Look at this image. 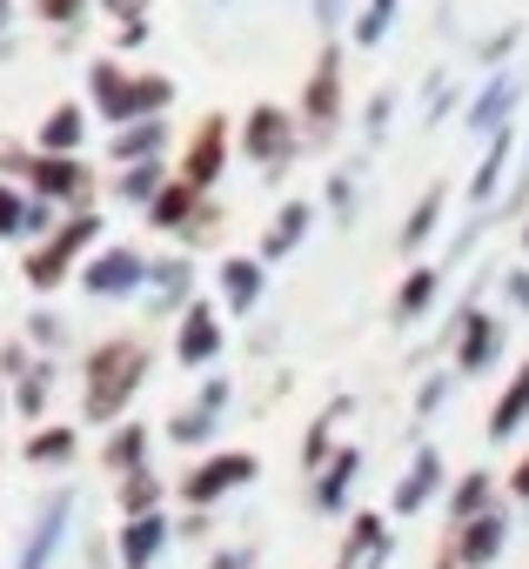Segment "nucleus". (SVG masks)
Instances as JSON below:
<instances>
[{
    "label": "nucleus",
    "mask_w": 529,
    "mask_h": 569,
    "mask_svg": "<svg viewBox=\"0 0 529 569\" xmlns=\"http://www.w3.org/2000/svg\"><path fill=\"white\" fill-rule=\"evenodd\" d=\"M429 569H462V562H456V549H449V542H442V549H436V562H429Z\"/></svg>",
    "instance_id": "052dcab7"
},
{
    "label": "nucleus",
    "mask_w": 529,
    "mask_h": 569,
    "mask_svg": "<svg viewBox=\"0 0 529 569\" xmlns=\"http://www.w3.org/2000/svg\"><path fill=\"white\" fill-rule=\"evenodd\" d=\"M254 556H261L254 542H228V549H214V556H208V569H254Z\"/></svg>",
    "instance_id": "603ef678"
},
{
    "label": "nucleus",
    "mask_w": 529,
    "mask_h": 569,
    "mask_svg": "<svg viewBox=\"0 0 529 569\" xmlns=\"http://www.w3.org/2000/svg\"><path fill=\"white\" fill-rule=\"evenodd\" d=\"M141 41H148V21H141V28H114V61H121L128 48H141Z\"/></svg>",
    "instance_id": "13d9d810"
},
{
    "label": "nucleus",
    "mask_w": 529,
    "mask_h": 569,
    "mask_svg": "<svg viewBox=\"0 0 529 569\" xmlns=\"http://www.w3.org/2000/svg\"><path fill=\"white\" fill-rule=\"evenodd\" d=\"M8 396H14V416H21V422H41V416H48V396H54V362H34Z\"/></svg>",
    "instance_id": "f704fd0d"
},
{
    "label": "nucleus",
    "mask_w": 529,
    "mask_h": 569,
    "mask_svg": "<svg viewBox=\"0 0 529 569\" xmlns=\"http://www.w3.org/2000/svg\"><path fill=\"white\" fill-rule=\"evenodd\" d=\"M174 536H181V542H201V536H208V509H188V516L174 522Z\"/></svg>",
    "instance_id": "4d7b16f0"
},
{
    "label": "nucleus",
    "mask_w": 529,
    "mask_h": 569,
    "mask_svg": "<svg viewBox=\"0 0 529 569\" xmlns=\"http://www.w3.org/2000/svg\"><path fill=\"white\" fill-rule=\"evenodd\" d=\"M502 296H509L516 316H529V268H509V274H502Z\"/></svg>",
    "instance_id": "864d4df0"
},
{
    "label": "nucleus",
    "mask_w": 529,
    "mask_h": 569,
    "mask_svg": "<svg viewBox=\"0 0 529 569\" xmlns=\"http://www.w3.org/2000/svg\"><path fill=\"white\" fill-rule=\"evenodd\" d=\"M449 382H456V369H449V376H429V382L416 389V416H436V409L449 402Z\"/></svg>",
    "instance_id": "3c124183"
},
{
    "label": "nucleus",
    "mask_w": 529,
    "mask_h": 569,
    "mask_svg": "<svg viewBox=\"0 0 529 569\" xmlns=\"http://www.w3.org/2000/svg\"><path fill=\"white\" fill-rule=\"evenodd\" d=\"M389 121H396V88H376V94H369V108H362V134H369V141H382V134H389Z\"/></svg>",
    "instance_id": "37998d69"
},
{
    "label": "nucleus",
    "mask_w": 529,
    "mask_h": 569,
    "mask_svg": "<svg viewBox=\"0 0 529 569\" xmlns=\"http://www.w3.org/2000/svg\"><path fill=\"white\" fill-rule=\"evenodd\" d=\"M88 8H94V0H34V14H41L48 28H81Z\"/></svg>",
    "instance_id": "c03bdc74"
},
{
    "label": "nucleus",
    "mask_w": 529,
    "mask_h": 569,
    "mask_svg": "<svg viewBox=\"0 0 529 569\" xmlns=\"http://www.w3.org/2000/svg\"><path fill=\"white\" fill-rule=\"evenodd\" d=\"M356 476H362V449H349V442H342V449L329 456V469L309 482V509H316V516H349Z\"/></svg>",
    "instance_id": "412c9836"
},
{
    "label": "nucleus",
    "mask_w": 529,
    "mask_h": 569,
    "mask_svg": "<svg viewBox=\"0 0 529 569\" xmlns=\"http://www.w3.org/2000/svg\"><path fill=\"white\" fill-rule=\"evenodd\" d=\"M516 154H522V148H516V128H502V134L476 154V174H469V208H476V214H489V208L502 201V181H509Z\"/></svg>",
    "instance_id": "6ab92c4d"
},
{
    "label": "nucleus",
    "mask_w": 529,
    "mask_h": 569,
    "mask_svg": "<svg viewBox=\"0 0 529 569\" xmlns=\"http://www.w3.org/2000/svg\"><path fill=\"white\" fill-rule=\"evenodd\" d=\"M101 234H108V221H101V208H88V214H68L41 248H28V289L34 296H54V289H68V281H81V268H88V254L101 248Z\"/></svg>",
    "instance_id": "7ed1b4c3"
},
{
    "label": "nucleus",
    "mask_w": 529,
    "mask_h": 569,
    "mask_svg": "<svg viewBox=\"0 0 529 569\" xmlns=\"http://www.w3.org/2000/svg\"><path fill=\"white\" fill-rule=\"evenodd\" d=\"M516 108H522V74H516V68H502V74H489V81H482V94H476V101H462V128L496 141V134L516 121Z\"/></svg>",
    "instance_id": "2eb2a0df"
},
{
    "label": "nucleus",
    "mask_w": 529,
    "mask_h": 569,
    "mask_svg": "<svg viewBox=\"0 0 529 569\" xmlns=\"http://www.w3.org/2000/svg\"><path fill=\"white\" fill-rule=\"evenodd\" d=\"M502 489H509V502H522V509H529V449L516 456V469H509V482H502Z\"/></svg>",
    "instance_id": "5fc2aeb1"
},
{
    "label": "nucleus",
    "mask_w": 529,
    "mask_h": 569,
    "mask_svg": "<svg viewBox=\"0 0 529 569\" xmlns=\"http://www.w3.org/2000/svg\"><path fill=\"white\" fill-rule=\"evenodd\" d=\"M342 14H349V0H316V28H322V34H336Z\"/></svg>",
    "instance_id": "6e6d98bb"
},
{
    "label": "nucleus",
    "mask_w": 529,
    "mask_h": 569,
    "mask_svg": "<svg viewBox=\"0 0 529 569\" xmlns=\"http://www.w3.org/2000/svg\"><path fill=\"white\" fill-rule=\"evenodd\" d=\"M21 456H28L34 469H68V462L81 456V429H74V422H41V429L21 442Z\"/></svg>",
    "instance_id": "c85d7f7f"
},
{
    "label": "nucleus",
    "mask_w": 529,
    "mask_h": 569,
    "mask_svg": "<svg viewBox=\"0 0 529 569\" xmlns=\"http://www.w3.org/2000/svg\"><path fill=\"white\" fill-rule=\"evenodd\" d=\"M449 496V462H442V449L436 442H422L416 456H409V469H402V482L389 489V516H422L429 502H442Z\"/></svg>",
    "instance_id": "9b49d317"
},
{
    "label": "nucleus",
    "mask_w": 529,
    "mask_h": 569,
    "mask_svg": "<svg viewBox=\"0 0 529 569\" xmlns=\"http://www.w3.org/2000/svg\"><path fill=\"white\" fill-rule=\"evenodd\" d=\"M161 502H168V482H161V469H154V462L114 482V509H121V522H128V516H154Z\"/></svg>",
    "instance_id": "2f4dec72"
},
{
    "label": "nucleus",
    "mask_w": 529,
    "mask_h": 569,
    "mask_svg": "<svg viewBox=\"0 0 529 569\" xmlns=\"http://www.w3.org/2000/svg\"><path fill=\"white\" fill-rule=\"evenodd\" d=\"M389 556H396L389 516H382V509H356V516H349V536H342V562H349V569H389Z\"/></svg>",
    "instance_id": "a211bd4d"
},
{
    "label": "nucleus",
    "mask_w": 529,
    "mask_h": 569,
    "mask_svg": "<svg viewBox=\"0 0 529 569\" xmlns=\"http://www.w3.org/2000/svg\"><path fill=\"white\" fill-rule=\"evenodd\" d=\"M442 509H449V529H462V522H476L482 509H496V476H489V469H462V476L449 482V496H442Z\"/></svg>",
    "instance_id": "cd10ccee"
},
{
    "label": "nucleus",
    "mask_w": 529,
    "mask_h": 569,
    "mask_svg": "<svg viewBox=\"0 0 529 569\" xmlns=\"http://www.w3.org/2000/svg\"><path fill=\"white\" fill-rule=\"evenodd\" d=\"M74 489L61 482L41 509H34V529H28V542H21V556H14V569H48L54 556H61V542H68V529H74Z\"/></svg>",
    "instance_id": "f8f14e48"
},
{
    "label": "nucleus",
    "mask_w": 529,
    "mask_h": 569,
    "mask_svg": "<svg viewBox=\"0 0 529 569\" xmlns=\"http://www.w3.org/2000/svg\"><path fill=\"white\" fill-rule=\"evenodd\" d=\"M436 296H442V268H436V261H416V268L402 274V289H396V316H389V322H396V329H416V322L436 309Z\"/></svg>",
    "instance_id": "b1692460"
},
{
    "label": "nucleus",
    "mask_w": 529,
    "mask_h": 569,
    "mask_svg": "<svg viewBox=\"0 0 529 569\" xmlns=\"http://www.w3.org/2000/svg\"><path fill=\"white\" fill-rule=\"evenodd\" d=\"M516 41H522V28H516V21H509V28H496V34H489V41H476V61H482V68H496V74H502V68H509V54H516Z\"/></svg>",
    "instance_id": "a19ab883"
},
{
    "label": "nucleus",
    "mask_w": 529,
    "mask_h": 569,
    "mask_svg": "<svg viewBox=\"0 0 529 569\" xmlns=\"http://www.w3.org/2000/svg\"><path fill=\"white\" fill-rule=\"evenodd\" d=\"M214 296H221V316H254L261 296H269V261L261 254H221L214 261Z\"/></svg>",
    "instance_id": "ddd939ff"
},
{
    "label": "nucleus",
    "mask_w": 529,
    "mask_h": 569,
    "mask_svg": "<svg viewBox=\"0 0 529 569\" xmlns=\"http://www.w3.org/2000/svg\"><path fill=\"white\" fill-rule=\"evenodd\" d=\"M214 228H221V201L208 194V201H201V214H194V221H188L174 241H181V248H201V241H214Z\"/></svg>",
    "instance_id": "a18cd8bd"
},
{
    "label": "nucleus",
    "mask_w": 529,
    "mask_h": 569,
    "mask_svg": "<svg viewBox=\"0 0 529 569\" xmlns=\"http://www.w3.org/2000/svg\"><path fill=\"white\" fill-rule=\"evenodd\" d=\"M522 248H529V214H522Z\"/></svg>",
    "instance_id": "0e129e2a"
},
{
    "label": "nucleus",
    "mask_w": 529,
    "mask_h": 569,
    "mask_svg": "<svg viewBox=\"0 0 529 569\" xmlns=\"http://www.w3.org/2000/svg\"><path fill=\"white\" fill-rule=\"evenodd\" d=\"M21 228H28V188L0 181V241H21Z\"/></svg>",
    "instance_id": "58836bf2"
},
{
    "label": "nucleus",
    "mask_w": 529,
    "mask_h": 569,
    "mask_svg": "<svg viewBox=\"0 0 529 569\" xmlns=\"http://www.w3.org/2000/svg\"><path fill=\"white\" fill-rule=\"evenodd\" d=\"M148 449H154V429H148V422H121V429L101 436V469L121 482V476L148 469Z\"/></svg>",
    "instance_id": "a878e982"
},
{
    "label": "nucleus",
    "mask_w": 529,
    "mask_h": 569,
    "mask_svg": "<svg viewBox=\"0 0 529 569\" xmlns=\"http://www.w3.org/2000/svg\"><path fill=\"white\" fill-rule=\"evenodd\" d=\"M28 369H34V356H28V342H0V382H8V389H14V382H21Z\"/></svg>",
    "instance_id": "09e8293b"
},
{
    "label": "nucleus",
    "mask_w": 529,
    "mask_h": 569,
    "mask_svg": "<svg viewBox=\"0 0 529 569\" xmlns=\"http://www.w3.org/2000/svg\"><path fill=\"white\" fill-rule=\"evenodd\" d=\"M161 154H168V121H134V128L108 134V161L114 168H141V161H161Z\"/></svg>",
    "instance_id": "bb28decb"
},
{
    "label": "nucleus",
    "mask_w": 529,
    "mask_h": 569,
    "mask_svg": "<svg viewBox=\"0 0 529 569\" xmlns=\"http://www.w3.org/2000/svg\"><path fill=\"white\" fill-rule=\"evenodd\" d=\"M174 81L168 74H128L114 54H94L88 61V101H94V114L108 121V134L114 128H134V121H168V108H174Z\"/></svg>",
    "instance_id": "f03ea898"
},
{
    "label": "nucleus",
    "mask_w": 529,
    "mask_h": 569,
    "mask_svg": "<svg viewBox=\"0 0 529 569\" xmlns=\"http://www.w3.org/2000/svg\"><path fill=\"white\" fill-rule=\"evenodd\" d=\"M214 429H221V416H208V409H194V402H188V409H174V416L161 422V436H168L174 449H208V442H214Z\"/></svg>",
    "instance_id": "c9c22d12"
},
{
    "label": "nucleus",
    "mask_w": 529,
    "mask_h": 569,
    "mask_svg": "<svg viewBox=\"0 0 529 569\" xmlns=\"http://www.w3.org/2000/svg\"><path fill=\"white\" fill-rule=\"evenodd\" d=\"M522 208H529V148H522V154H516V181H509V188H502V201H496V208H489V221H516V214H522Z\"/></svg>",
    "instance_id": "4c0bfd02"
},
{
    "label": "nucleus",
    "mask_w": 529,
    "mask_h": 569,
    "mask_svg": "<svg viewBox=\"0 0 529 569\" xmlns=\"http://www.w3.org/2000/svg\"><path fill=\"white\" fill-rule=\"evenodd\" d=\"M228 402H234V382H228V376H208V382L194 389V409H208V416H228Z\"/></svg>",
    "instance_id": "de8ad7c7"
},
{
    "label": "nucleus",
    "mask_w": 529,
    "mask_h": 569,
    "mask_svg": "<svg viewBox=\"0 0 529 569\" xmlns=\"http://www.w3.org/2000/svg\"><path fill=\"white\" fill-rule=\"evenodd\" d=\"M234 154H248L261 174L276 181V174L302 154V114L276 108V101H254V108L241 114V128H234Z\"/></svg>",
    "instance_id": "20e7f679"
},
{
    "label": "nucleus",
    "mask_w": 529,
    "mask_h": 569,
    "mask_svg": "<svg viewBox=\"0 0 529 569\" xmlns=\"http://www.w3.org/2000/svg\"><path fill=\"white\" fill-rule=\"evenodd\" d=\"M336 569H349V562H336Z\"/></svg>",
    "instance_id": "69168bd1"
},
{
    "label": "nucleus",
    "mask_w": 529,
    "mask_h": 569,
    "mask_svg": "<svg viewBox=\"0 0 529 569\" xmlns=\"http://www.w3.org/2000/svg\"><path fill=\"white\" fill-rule=\"evenodd\" d=\"M228 349V316L214 309V296H194L174 322V362L181 369H214Z\"/></svg>",
    "instance_id": "9d476101"
},
{
    "label": "nucleus",
    "mask_w": 529,
    "mask_h": 569,
    "mask_svg": "<svg viewBox=\"0 0 529 569\" xmlns=\"http://www.w3.org/2000/svg\"><path fill=\"white\" fill-rule=\"evenodd\" d=\"M94 8H101L114 28H141V21H148V0H94Z\"/></svg>",
    "instance_id": "8fccbe9b"
},
{
    "label": "nucleus",
    "mask_w": 529,
    "mask_h": 569,
    "mask_svg": "<svg viewBox=\"0 0 529 569\" xmlns=\"http://www.w3.org/2000/svg\"><path fill=\"white\" fill-rule=\"evenodd\" d=\"M456 101H462L456 74H429V88H422V121H429V128H442V121L456 114Z\"/></svg>",
    "instance_id": "e433bc0d"
},
{
    "label": "nucleus",
    "mask_w": 529,
    "mask_h": 569,
    "mask_svg": "<svg viewBox=\"0 0 529 569\" xmlns=\"http://www.w3.org/2000/svg\"><path fill=\"white\" fill-rule=\"evenodd\" d=\"M309 228H316V201L289 194V201H282V208L269 214V228H261V248H254V254L276 268V261H289V254H296V248L309 241Z\"/></svg>",
    "instance_id": "aec40b11"
},
{
    "label": "nucleus",
    "mask_w": 529,
    "mask_h": 569,
    "mask_svg": "<svg viewBox=\"0 0 529 569\" xmlns=\"http://www.w3.org/2000/svg\"><path fill=\"white\" fill-rule=\"evenodd\" d=\"M254 476H261L254 449H214V456H201V462H188V469L174 476V496H181L188 509H214V502H228L234 489H248Z\"/></svg>",
    "instance_id": "39448f33"
},
{
    "label": "nucleus",
    "mask_w": 529,
    "mask_h": 569,
    "mask_svg": "<svg viewBox=\"0 0 529 569\" xmlns=\"http://www.w3.org/2000/svg\"><path fill=\"white\" fill-rule=\"evenodd\" d=\"M522 422H529V356H522V369L502 382V396L489 402L482 436H489V442H516V436H522Z\"/></svg>",
    "instance_id": "5701e85b"
},
{
    "label": "nucleus",
    "mask_w": 529,
    "mask_h": 569,
    "mask_svg": "<svg viewBox=\"0 0 529 569\" xmlns=\"http://www.w3.org/2000/svg\"><path fill=\"white\" fill-rule=\"evenodd\" d=\"M148 316H168V322H181V309L194 302V254H161V261H148Z\"/></svg>",
    "instance_id": "f3484780"
},
{
    "label": "nucleus",
    "mask_w": 529,
    "mask_h": 569,
    "mask_svg": "<svg viewBox=\"0 0 529 569\" xmlns=\"http://www.w3.org/2000/svg\"><path fill=\"white\" fill-rule=\"evenodd\" d=\"M148 369H154V356H148L141 336H108V342H94V349L81 356V422H94L101 436L121 429L128 409H134V396L148 389Z\"/></svg>",
    "instance_id": "f257e3e1"
},
{
    "label": "nucleus",
    "mask_w": 529,
    "mask_h": 569,
    "mask_svg": "<svg viewBox=\"0 0 529 569\" xmlns=\"http://www.w3.org/2000/svg\"><path fill=\"white\" fill-rule=\"evenodd\" d=\"M168 549H174V516H168V509L128 516V522L114 529V569H154Z\"/></svg>",
    "instance_id": "4468645a"
},
{
    "label": "nucleus",
    "mask_w": 529,
    "mask_h": 569,
    "mask_svg": "<svg viewBox=\"0 0 529 569\" xmlns=\"http://www.w3.org/2000/svg\"><path fill=\"white\" fill-rule=\"evenodd\" d=\"M349 409H356V402H349V396H336V402L302 429V469H309V476H322V469H329V456L342 449V442H336V422H342Z\"/></svg>",
    "instance_id": "c756f323"
},
{
    "label": "nucleus",
    "mask_w": 529,
    "mask_h": 569,
    "mask_svg": "<svg viewBox=\"0 0 529 569\" xmlns=\"http://www.w3.org/2000/svg\"><path fill=\"white\" fill-rule=\"evenodd\" d=\"M329 214H336V228L356 221V168H336L329 174Z\"/></svg>",
    "instance_id": "79ce46f5"
},
{
    "label": "nucleus",
    "mask_w": 529,
    "mask_h": 569,
    "mask_svg": "<svg viewBox=\"0 0 529 569\" xmlns=\"http://www.w3.org/2000/svg\"><path fill=\"white\" fill-rule=\"evenodd\" d=\"M168 181H174V174H168V154H161V161H141V168H121V174H114V201H134V208H148V201H154Z\"/></svg>",
    "instance_id": "72a5a7b5"
},
{
    "label": "nucleus",
    "mask_w": 529,
    "mask_h": 569,
    "mask_svg": "<svg viewBox=\"0 0 529 569\" xmlns=\"http://www.w3.org/2000/svg\"><path fill=\"white\" fill-rule=\"evenodd\" d=\"M396 14H402V0H362V8H356V21H349V48L376 54V48L396 34Z\"/></svg>",
    "instance_id": "473e14b6"
},
{
    "label": "nucleus",
    "mask_w": 529,
    "mask_h": 569,
    "mask_svg": "<svg viewBox=\"0 0 529 569\" xmlns=\"http://www.w3.org/2000/svg\"><path fill=\"white\" fill-rule=\"evenodd\" d=\"M201 201H208V194H201L194 181H181V174H174V181H168V188H161V194L141 208V221H148L154 234H181V228L201 214Z\"/></svg>",
    "instance_id": "4be33fe9"
},
{
    "label": "nucleus",
    "mask_w": 529,
    "mask_h": 569,
    "mask_svg": "<svg viewBox=\"0 0 529 569\" xmlns=\"http://www.w3.org/2000/svg\"><path fill=\"white\" fill-rule=\"evenodd\" d=\"M61 221H68V214H61L54 201H41V194H28V228H21V241H28V248H41V241H48V234H54Z\"/></svg>",
    "instance_id": "ea45409f"
},
{
    "label": "nucleus",
    "mask_w": 529,
    "mask_h": 569,
    "mask_svg": "<svg viewBox=\"0 0 529 569\" xmlns=\"http://www.w3.org/2000/svg\"><path fill=\"white\" fill-rule=\"evenodd\" d=\"M8 409H14V396H8V382H0V416H8Z\"/></svg>",
    "instance_id": "e2e57ef3"
},
{
    "label": "nucleus",
    "mask_w": 529,
    "mask_h": 569,
    "mask_svg": "<svg viewBox=\"0 0 529 569\" xmlns=\"http://www.w3.org/2000/svg\"><path fill=\"white\" fill-rule=\"evenodd\" d=\"M81 289H88L94 302H128V296H141V289H148V254H141L134 241H101V248L88 254V268H81Z\"/></svg>",
    "instance_id": "6e6552de"
},
{
    "label": "nucleus",
    "mask_w": 529,
    "mask_h": 569,
    "mask_svg": "<svg viewBox=\"0 0 529 569\" xmlns=\"http://www.w3.org/2000/svg\"><path fill=\"white\" fill-rule=\"evenodd\" d=\"M34 148L41 154H81L88 148V108L81 101H54L48 121L34 128Z\"/></svg>",
    "instance_id": "393cba45"
},
{
    "label": "nucleus",
    "mask_w": 529,
    "mask_h": 569,
    "mask_svg": "<svg viewBox=\"0 0 529 569\" xmlns=\"http://www.w3.org/2000/svg\"><path fill=\"white\" fill-rule=\"evenodd\" d=\"M302 134L322 141V148L342 134V48H336V41H322L316 68H309V81H302Z\"/></svg>",
    "instance_id": "423d86ee"
},
{
    "label": "nucleus",
    "mask_w": 529,
    "mask_h": 569,
    "mask_svg": "<svg viewBox=\"0 0 529 569\" xmlns=\"http://www.w3.org/2000/svg\"><path fill=\"white\" fill-rule=\"evenodd\" d=\"M88 569H108V542H101V536L88 542Z\"/></svg>",
    "instance_id": "bf43d9fd"
},
{
    "label": "nucleus",
    "mask_w": 529,
    "mask_h": 569,
    "mask_svg": "<svg viewBox=\"0 0 529 569\" xmlns=\"http://www.w3.org/2000/svg\"><path fill=\"white\" fill-rule=\"evenodd\" d=\"M442 208H449V181H429V194L409 208V221H402V234H396V248L402 254H422V241L442 228Z\"/></svg>",
    "instance_id": "7c9ffc66"
},
{
    "label": "nucleus",
    "mask_w": 529,
    "mask_h": 569,
    "mask_svg": "<svg viewBox=\"0 0 529 569\" xmlns=\"http://www.w3.org/2000/svg\"><path fill=\"white\" fill-rule=\"evenodd\" d=\"M509 509L496 502V509H482L476 522H462V529H449V549H456V562L462 569H496L502 562V549H509Z\"/></svg>",
    "instance_id": "dca6fc26"
},
{
    "label": "nucleus",
    "mask_w": 529,
    "mask_h": 569,
    "mask_svg": "<svg viewBox=\"0 0 529 569\" xmlns=\"http://www.w3.org/2000/svg\"><path fill=\"white\" fill-rule=\"evenodd\" d=\"M94 168L81 161V154H41L34 148V161H28V194H41V201H54L61 214H88L94 208Z\"/></svg>",
    "instance_id": "0eeeda50"
},
{
    "label": "nucleus",
    "mask_w": 529,
    "mask_h": 569,
    "mask_svg": "<svg viewBox=\"0 0 529 569\" xmlns=\"http://www.w3.org/2000/svg\"><path fill=\"white\" fill-rule=\"evenodd\" d=\"M8 28H14V0H0V41H8Z\"/></svg>",
    "instance_id": "680f3d73"
},
{
    "label": "nucleus",
    "mask_w": 529,
    "mask_h": 569,
    "mask_svg": "<svg viewBox=\"0 0 529 569\" xmlns=\"http://www.w3.org/2000/svg\"><path fill=\"white\" fill-rule=\"evenodd\" d=\"M228 161H234V128H228V114H201L194 128H188V141H181V181H194L201 194H214V181L228 174Z\"/></svg>",
    "instance_id": "1a4fd4ad"
},
{
    "label": "nucleus",
    "mask_w": 529,
    "mask_h": 569,
    "mask_svg": "<svg viewBox=\"0 0 529 569\" xmlns=\"http://www.w3.org/2000/svg\"><path fill=\"white\" fill-rule=\"evenodd\" d=\"M61 336H68V329H61L54 309H34V316H28V342H34V349H61Z\"/></svg>",
    "instance_id": "49530a36"
}]
</instances>
